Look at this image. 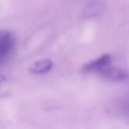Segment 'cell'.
<instances>
[{"mask_svg":"<svg viewBox=\"0 0 129 129\" xmlns=\"http://www.w3.org/2000/svg\"><path fill=\"white\" fill-rule=\"evenodd\" d=\"M17 39L10 30L0 31V63L6 61L11 56L16 46Z\"/></svg>","mask_w":129,"mask_h":129,"instance_id":"cell-1","label":"cell"},{"mask_svg":"<svg viewBox=\"0 0 129 129\" xmlns=\"http://www.w3.org/2000/svg\"><path fill=\"white\" fill-rule=\"evenodd\" d=\"M111 56L109 54H104L85 64L82 71L86 73H98L104 69L106 66L111 64Z\"/></svg>","mask_w":129,"mask_h":129,"instance_id":"cell-2","label":"cell"},{"mask_svg":"<svg viewBox=\"0 0 129 129\" xmlns=\"http://www.w3.org/2000/svg\"><path fill=\"white\" fill-rule=\"evenodd\" d=\"M99 74L112 81L124 80L128 76L127 72L125 71L112 66L111 64L105 67Z\"/></svg>","mask_w":129,"mask_h":129,"instance_id":"cell-3","label":"cell"},{"mask_svg":"<svg viewBox=\"0 0 129 129\" xmlns=\"http://www.w3.org/2000/svg\"><path fill=\"white\" fill-rule=\"evenodd\" d=\"M52 63L50 60L44 59L38 60L30 67V71L34 74H41L48 72L52 68Z\"/></svg>","mask_w":129,"mask_h":129,"instance_id":"cell-4","label":"cell"},{"mask_svg":"<svg viewBox=\"0 0 129 129\" xmlns=\"http://www.w3.org/2000/svg\"><path fill=\"white\" fill-rule=\"evenodd\" d=\"M102 8V4L98 3V2L95 3V4H91L89 7V9L87 10V13H90L92 15H93V14H96L98 13Z\"/></svg>","mask_w":129,"mask_h":129,"instance_id":"cell-5","label":"cell"},{"mask_svg":"<svg viewBox=\"0 0 129 129\" xmlns=\"http://www.w3.org/2000/svg\"><path fill=\"white\" fill-rule=\"evenodd\" d=\"M1 78H0V81H1Z\"/></svg>","mask_w":129,"mask_h":129,"instance_id":"cell-6","label":"cell"}]
</instances>
